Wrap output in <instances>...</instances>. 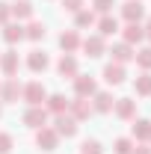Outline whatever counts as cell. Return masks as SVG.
Wrapping results in <instances>:
<instances>
[{"label": "cell", "instance_id": "cell-25", "mask_svg": "<svg viewBox=\"0 0 151 154\" xmlns=\"http://www.w3.org/2000/svg\"><path fill=\"white\" fill-rule=\"evenodd\" d=\"M74 15H77V18H74L77 27H92V24H95V12H89V9H77Z\"/></svg>", "mask_w": 151, "mask_h": 154}, {"label": "cell", "instance_id": "cell-8", "mask_svg": "<svg viewBox=\"0 0 151 154\" xmlns=\"http://www.w3.org/2000/svg\"><path fill=\"white\" fill-rule=\"evenodd\" d=\"M57 136H74L77 134V119L71 116H57Z\"/></svg>", "mask_w": 151, "mask_h": 154}, {"label": "cell", "instance_id": "cell-19", "mask_svg": "<svg viewBox=\"0 0 151 154\" xmlns=\"http://www.w3.org/2000/svg\"><path fill=\"white\" fill-rule=\"evenodd\" d=\"M133 139H139V142L151 139V122H148V119H139V122H133Z\"/></svg>", "mask_w": 151, "mask_h": 154}, {"label": "cell", "instance_id": "cell-35", "mask_svg": "<svg viewBox=\"0 0 151 154\" xmlns=\"http://www.w3.org/2000/svg\"><path fill=\"white\" fill-rule=\"evenodd\" d=\"M142 30H145V36H148V38H151V18H148V21H145V27H142Z\"/></svg>", "mask_w": 151, "mask_h": 154}, {"label": "cell", "instance_id": "cell-29", "mask_svg": "<svg viewBox=\"0 0 151 154\" xmlns=\"http://www.w3.org/2000/svg\"><path fill=\"white\" fill-rule=\"evenodd\" d=\"M133 142L128 139V136H122V139H116V154H131Z\"/></svg>", "mask_w": 151, "mask_h": 154}, {"label": "cell", "instance_id": "cell-26", "mask_svg": "<svg viewBox=\"0 0 151 154\" xmlns=\"http://www.w3.org/2000/svg\"><path fill=\"white\" fill-rule=\"evenodd\" d=\"M136 95H151V74L136 77Z\"/></svg>", "mask_w": 151, "mask_h": 154}, {"label": "cell", "instance_id": "cell-10", "mask_svg": "<svg viewBox=\"0 0 151 154\" xmlns=\"http://www.w3.org/2000/svg\"><path fill=\"white\" fill-rule=\"evenodd\" d=\"M80 45H83V51H86L89 57H101V54L107 51V48H104V36H89V38H83Z\"/></svg>", "mask_w": 151, "mask_h": 154}, {"label": "cell", "instance_id": "cell-16", "mask_svg": "<svg viewBox=\"0 0 151 154\" xmlns=\"http://www.w3.org/2000/svg\"><path fill=\"white\" fill-rule=\"evenodd\" d=\"M113 95H110V92H95V104H92V110L95 113H110V110H113Z\"/></svg>", "mask_w": 151, "mask_h": 154}, {"label": "cell", "instance_id": "cell-31", "mask_svg": "<svg viewBox=\"0 0 151 154\" xmlns=\"http://www.w3.org/2000/svg\"><path fill=\"white\" fill-rule=\"evenodd\" d=\"M12 151V134H0V154Z\"/></svg>", "mask_w": 151, "mask_h": 154}, {"label": "cell", "instance_id": "cell-11", "mask_svg": "<svg viewBox=\"0 0 151 154\" xmlns=\"http://www.w3.org/2000/svg\"><path fill=\"white\" fill-rule=\"evenodd\" d=\"M68 110H71V119H86V116L92 113V104L86 101V98H77V101H68Z\"/></svg>", "mask_w": 151, "mask_h": 154}, {"label": "cell", "instance_id": "cell-7", "mask_svg": "<svg viewBox=\"0 0 151 154\" xmlns=\"http://www.w3.org/2000/svg\"><path fill=\"white\" fill-rule=\"evenodd\" d=\"M104 80H107L110 86L125 83V65H122V62H110V65L104 68Z\"/></svg>", "mask_w": 151, "mask_h": 154}, {"label": "cell", "instance_id": "cell-33", "mask_svg": "<svg viewBox=\"0 0 151 154\" xmlns=\"http://www.w3.org/2000/svg\"><path fill=\"white\" fill-rule=\"evenodd\" d=\"M9 15H12L9 3H0V24H9Z\"/></svg>", "mask_w": 151, "mask_h": 154}, {"label": "cell", "instance_id": "cell-3", "mask_svg": "<svg viewBox=\"0 0 151 154\" xmlns=\"http://www.w3.org/2000/svg\"><path fill=\"white\" fill-rule=\"evenodd\" d=\"M36 142H39V148H42V151H54V148H57V142H59V136H57L54 128H39Z\"/></svg>", "mask_w": 151, "mask_h": 154}, {"label": "cell", "instance_id": "cell-27", "mask_svg": "<svg viewBox=\"0 0 151 154\" xmlns=\"http://www.w3.org/2000/svg\"><path fill=\"white\" fill-rule=\"evenodd\" d=\"M80 154H104V148H101L98 139H86V142L80 145Z\"/></svg>", "mask_w": 151, "mask_h": 154}, {"label": "cell", "instance_id": "cell-23", "mask_svg": "<svg viewBox=\"0 0 151 154\" xmlns=\"http://www.w3.org/2000/svg\"><path fill=\"white\" fill-rule=\"evenodd\" d=\"M142 38H145V30H142L139 24H128V27H125V42H128V45L142 42Z\"/></svg>", "mask_w": 151, "mask_h": 154}, {"label": "cell", "instance_id": "cell-18", "mask_svg": "<svg viewBox=\"0 0 151 154\" xmlns=\"http://www.w3.org/2000/svg\"><path fill=\"white\" fill-rule=\"evenodd\" d=\"M116 30H119V21H116L113 15H104V18L98 21V36H104V38H107V36H113Z\"/></svg>", "mask_w": 151, "mask_h": 154}, {"label": "cell", "instance_id": "cell-32", "mask_svg": "<svg viewBox=\"0 0 151 154\" xmlns=\"http://www.w3.org/2000/svg\"><path fill=\"white\" fill-rule=\"evenodd\" d=\"M62 9H68V12H77V9H83V0H62Z\"/></svg>", "mask_w": 151, "mask_h": 154}, {"label": "cell", "instance_id": "cell-12", "mask_svg": "<svg viewBox=\"0 0 151 154\" xmlns=\"http://www.w3.org/2000/svg\"><path fill=\"white\" fill-rule=\"evenodd\" d=\"M113 107H116V116L119 119H133L136 116V101H131V98H119Z\"/></svg>", "mask_w": 151, "mask_h": 154}, {"label": "cell", "instance_id": "cell-5", "mask_svg": "<svg viewBox=\"0 0 151 154\" xmlns=\"http://www.w3.org/2000/svg\"><path fill=\"white\" fill-rule=\"evenodd\" d=\"M74 92H77V98H89V95H95V92H98V86H95L92 77L77 74V77H74Z\"/></svg>", "mask_w": 151, "mask_h": 154}, {"label": "cell", "instance_id": "cell-15", "mask_svg": "<svg viewBox=\"0 0 151 154\" xmlns=\"http://www.w3.org/2000/svg\"><path fill=\"white\" fill-rule=\"evenodd\" d=\"M110 54H113V62H122V65L133 59V51H131V45H128V42H119V45H113V51H110Z\"/></svg>", "mask_w": 151, "mask_h": 154}, {"label": "cell", "instance_id": "cell-14", "mask_svg": "<svg viewBox=\"0 0 151 154\" xmlns=\"http://www.w3.org/2000/svg\"><path fill=\"white\" fill-rule=\"evenodd\" d=\"M27 65L33 68V71H45L48 65H51V59L45 51H30V57H27Z\"/></svg>", "mask_w": 151, "mask_h": 154}, {"label": "cell", "instance_id": "cell-24", "mask_svg": "<svg viewBox=\"0 0 151 154\" xmlns=\"http://www.w3.org/2000/svg\"><path fill=\"white\" fill-rule=\"evenodd\" d=\"M24 38H33V42L45 38V24H42V21H30V27L24 30Z\"/></svg>", "mask_w": 151, "mask_h": 154}, {"label": "cell", "instance_id": "cell-21", "mask_svg": "<svg viewBox=\"0 0 151 154\" xmlns=\"http://www.w3.org/2000/svg\"><path fill=\"white\" fill-rule=\"evenodd\" d=\"M45 101H48V110H51V113H57V116H62L65 110H68L65 95H51V98H45Z\"/></svg>", "mask_w": 151, "mask_h": 154}, {"label": "cell", "instance_id": "cell-4", "mask_svg": "<svg viewBox=\"0 0 151 154\" xmlns=\"http://www.w3.org/2000/svg\"><path fill=\"white\" fill-rule=\"evenodd\" d=\"M24 125L27 128H45L48 125V110H42V107H30L27 113H24Z\"/></svg>", "mask_w": 151, "mask_h": 154}, {"label": "cell", "instance_id": "cell-20", "mask_svg": "<svg viewBox=\"0 0 151 154\" xmlns=\"http://www.w3.org/2000/svg\"><path fill=\"white\" fill-rule=\"evenodd\" d=\"M3 38H6L9 45L21 42V38H24V27H21V24H3Z\"/></svg>", "mask_w": 151, "mask_h": 154}, {"label": "cell", "instance_id": "cell-9", "mask_svg": "<svg viewBox=\"0 0 151 154\" xmlns=\"http://www.w3.org/2000/svg\"><path fill=\"white\" fill-rule=\"evenodd\" d=\"M57 71L62 77H77V59H74V54H62V59L57 62Z\"/></svg>", "mask_w": 151, "mask_h": 154}, {"label": "cell", "instance_id": "cell-1", "mask_svg": "<svg viewBox=\"0 0 151 154\" xmlns=\"http://www.w3.org/2000/svg\"><path fill=\"white\" fill-rule=\"evenodd\" d=\"M21 95H24V101H27L30 107H42V101L48 98V92H45V86H42L39 80H33V83H27V86H24V92H21Z\"/></svg>", "mask_w": 151, "mask_h": 154}, {"label": "cell", "instance_id": "cell-30", "mask_svg": "<svg viewBox=\"0 0 151 154\" xmlns=\"http://www.w3.org/2000/svg\"><path fill=\"white\" fill-rule=\"evenodd\" d=\"M113 6H116V0H95V9H98L101 15H110Z\"/></svg>", "mask_w": 151, "mask_h": 154}, {"label": "cell", "instance_id": "cell-17", "mask_svg": "<svg viewBox=\"0 0 151 154\" xmlns=\"http://www.w3.org/2000/svg\"><path fill=\"white\" fill-rule=\"evenodd\" d=\"M0 65H3V71H6V74L9 77H15V71H18V51H6V54H3V59H0Z\"/></svg>", "mask_w": 151, "mask_h": 154}, {"label": "cell", "instance_id": "cell-2", "mask_svg": "<svg viewBox=\"0 0 151 154\" xmlns=\"http://www.w3.org/2000/svg\"><path fill=\"white\" fill-rule=\"evenodd\" d=\"M122 18L128 21V24H139V21L145 18V6H142L139 0H128V3L122 6Z\"/></svg>", "mask_w": 151, "mask_h": 154}, {"label": "cell", "instance_id": "cell-34", "mask_svg": "<svg viewBox=\"0 0 151 154\" xmlns=\"http://www.w3.org/2000/svg\"><path fill=\"white\" fill-rule=\"evenodd\" d=\"M131 154H151V148H148V145H139V148H136V151H131Z\"/></svg>", "mask_w": 151, "mask_h": 154}, {"label": "cell", "instance_id": "cell-22", "mask_svg": "<svg viewBox=\"0 0 151 154\" xmlns=\"http://www.w3.org/2000/svg\"><path fill=\"white\" fill-rule=\"evenodd\" d=\"M9 9H12L15 18H33V3H30V0H18V3H12Z\"/></svg>", "mask_w": 151, "mask_h": 154}, {"label": "cell", "instance_id": "cell-28", "mask_svg": "<svg viewBox=\"0 0 151 154\" xmlns=\"http://www.w3.org/2000/svg\"><path fill=\"white\" fill-rule=\"evenodd\" d=\"M133 59H136L142 68H151V48H142L139 54H133Z\"/></svg>", "mask_w": 151, "mask_h": 154}, {"label": "cell", "instance_id": "cell-6", "mask_svg": "<svg viewBox=\"0 0 151 154\" xmlns=\"http://www.w3.org/2000/svg\"><path fill=\"white\" fill-rule=\"evenodd\" d=\"M21 92H24V86L18 83V77H9V80L3 83V89H0L3 101H9V104H15V101L21 98Z\"/></svg>", "mask_w": 151, "mask_h": 154}, {"label": "cell", "instance_id": "cell-13", "mask_svg": "<svg viewBox=\"0 0 151 154\" xmlns=\"http://www.w3.org/2000/svg\"><path fill=\"white\" fill-rule=\"evenodd\" d=\"M59 48H62L65 54H74L77 48H80V36H77L74 30H65V33L59 36Z\"/></svg>", "mask_w": 151, "mask_h": 154}]
</instances>
